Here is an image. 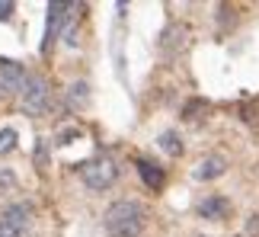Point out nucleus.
<instances>
[{"mask_svg": "<svg viewBox=\"0 0 259 237\" xmlns=\"http://www.w3.org/2000/svg\"><path fill=\"white\" fill-rule=\"evenodd\" d=\"M71 100H74V103H83V100H87V84H74V87H71Z\"/></svg>", "mask_w": 259, "mask_h": 237, "instance_id": "obj_14", "label": "nucleus"}, {"mask_svg": "<svg viewBox=\"0 0 259 237\" xmlns=\"http://www.w3.org/2000/svg\"><path fill=\"white\" fill-rule=\"evenodd\" d=\"M16 147V128H0V154H10Z\"/></svg>", "mask_w": 259, "mask_h": 237, "instance_id": "obj_12", "label": "nucleus"}, {"mask_svg": "<svg viewBox=\"0 0 259 237\" xmlns=\"http://www.w3.org/2000/svg\"><path fill=\"white\" fill-rule=\"evenodd\" d=\"M7 224H13L16 231H23L26 234V228H29V221H32V205L29 202H16V205H10V209L0 215Z\"/></svg>", "mask_w": 259, "mask_h": 237, "instance_id": "obj_8", "label": "nucleus"}, {"mask_svg": "<svg viewBox=\"0 0 259 237\" xmlns=\"http://www.w3.org/2000/svg\"><path fill=\"white\" fill-rule=\"evenodd\" d=\"M198 112H205V103H202V100H192V103H186L183 118H189V122H192V118H202Z\"/></svg>", "mask_w": 259, "mask_h": 237, "instance_id": "obj_13", "label": "nucleus"}, {"mask_svg": "<svg viewBox=\"0 0 259 237\" xmlns=\"http://www.w3.org/2000/svg\"><path fill=\"white\" fill-rule=\"evenodd\" d=\"M0 186H13V173H10V170L0 173Z\"/></svg>", "mask_w": 259, "mask_h": 237, "instance_id": "obj_17", "label": "nucleus"}, {"mask_svg": "<svg viewBox=\"0 0 259 237\" xmlns=\"http://www.w3.org/2000/svg\"><path fill=\"white\" fill-rule=\"evenodd\" d=\"M0 237H23V231H16L13 224H7L4 218H0Z\"/></svg>", "mask_w": 259, "mask_h": 237, "instance_id": "obj_15", "label": "nucleus"}, {"mask_svg": "<svg viewBox=\"0 0 259 237\" xmlns=\"http://www.w3.org/2000/svg\"><path fill=\"white\" fill-rule=\"evenodd\" d=\"M160 147H163L170 157H179V154H183V141H179L176 132H163V135H160Z\"/></svg>", "mask_w": 259, "mask_h": 237, "instance_id": "obj_11", "label": "nucleus"}, {"mask_svg": "<svg viewBox=\"0 0 259 237\" xmlns=\"http://www.w3.org/2000/svg\"><path fill=\"white\" fill-rule=\"evenodd\" d=\"M198 215L208 221H221L227 215V199H221V195H208V199L198 202Z\"/></svg>", "mask_w": 259, "mask_h": 237, "instance_id": "obj_9", "label": "nucleus"}, {"mask_svg": "<svg viewBox=\"0 0 259 237\" xmlns=\"http://www.w3.org/2000/svg\"><path fill=\"white\" fill-rule=\"evenodd\" d=\"M115 173H118V167L112 164V157H93V161H87L83 170H80L83 183L90 189H96V192L109 189V186L115 183Z\"/></svg>", "mask_w": 259, "mask_h": 237, "instance_id": "obj_3", "label": "nucleus"}, {"mask_svg": "<svg viewBox=\"0 0 259 237\" xmlns=\"http://www.w3.org/2000/svg\"><path fill=\"white\" fill-rule=\"evenodd\" d=\"M163 45L170 48V52H176V48H183V45H186V26H170V29H166V35H163Z\"/></svg>", "mask_w": 259, "mask_h": 237, "instance_id": "obj_10", "label": "nucleus"}, {"mask_svg": "<svg viewBox=\"0 0 259 237\" xmlns=\"http://www.w3.org/2000/svg\"><path fill=\"white\" fill-rule=\"evenodd\" d=\"M26 81H29V74H26V67H23V64L0 58V84H4V90L19 93V90L26 87Z\"/></svg>", "mask_w": 259, "mask_h": 237, "instance_id": "obj_4", "label": "nucleus"}, {"mask_svg": "<svg viewBox=\"0 0 259 237\" xmlns=\"http://www.w3.org/2000/svg\"><path fill=\"white\" fill-rule=\"evenodd\" d=\"M138 176H141V183L147 186V189H154V192H160L163 183H166L163 167H157L154 161H138Z\"/></svg>", "mask_w": 259, "mask_h": 237, "instance_id": "obj_7", "label": "nucleus"}, {"mask_svg": "<svg viewBox=\"0 0 259 237\" xmlns=\"http://www.w3.org/2000/svg\"><path fill=\"white\" fill-rule=\"evenodd\" d=\"M144 228V209L132 199L112 202L106 212V231L109 237H138Z\"/></svg>", "mask_w": 259, "mask_h": 237, "instance_id": "obj_1", "label": "nucleus"}, {"mask_svg": "<svg viewBox=\"0 0 259 237\" xmlns=\"http://www.w3.org/2000/svg\"><path fill=\"white\" fill-rule=\"evenodd\" d=\"M13 4H10V0H0V19H10V16H13Z\"/></svg>", "mask_w": 259, "mask_h": 237, "instance_id": "obj_16", "label": "nucleus"}, {"mask_svg": "<svg viewBox=\"0 0 259 237\" xmlns=\"http://www.w3.org/2000/svg\"><path fill=\"white\" fill-rule=\"evenodd\" d=\"M19 106H23V112H29V115H45L48 112V106H52V90H48L45 77L29 74L26 87L19 90Z\"/></svg>", "mask_w": 259, "mask_h": 237, "instance_id": "obj_2", "label": "nucleus"}, {"mask_svg": "<svg viewBox=\"0 0 259 237\" xmlns=\"http://www.w3.org/2000/svg\"><path fill=\"white\" fill-rule=\"evenodd\" d=\"M67 10H71V4H48V26H45V42H42V48L52 45V42H55V35L64 29Z\"/></svg>", "mask_w": 259, "mask_h": 237, "instance_id": "obj_5", "label": "nucleus"}, {"mask_svg": "<svg viewBox=\"0 0 259 237\" xmlns=\"http://www.w3.org/2000/svg\"><path fill=\"white\" fill-rule=\"evenodd\" d=\"M224 170H227V161L224 157H205L202 164L192 170V180L195 183H211V180H218V176H224Z\"/></svg>", "mask_w": 259, "mask_h": 237, "instance_id": "obj_6", "label": "nucleus"}]
</instances>
